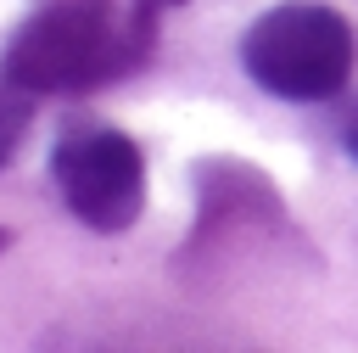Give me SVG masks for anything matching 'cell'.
I'll use <instances>...</instances> for the list:
<instances>
[{
    "label": "cell",
    "instance_id": "obj_3",
    "mask_svg": "<svg viewBox=\"0 0 358 353\" xmlns=\"http://www.w3.org/2000/svg\"><path fill=\"white\" fill-rule=\"evenodd\" d=\"M50 174L67 213L101 235L129 230L145 207V157L106 123H73L50 151Z\"/></svg>",
    "mask_w": 358,
    "mask_h": 353
},
{
    "label": "cell",
    "instance_id": "obj_6",
    "mask_svg": "<svg viewBox=\"0 0 358 353\" xmlns=\"http://www.w3.org/2000/svg\"><path fill=\"white\" fill-rule=\"evenodd\" d=\"M341 146H347V157L358 162V101L347 106V118H341Z\"/></svg>",
    "mask_w": 358,
    "mask_h": 353
},
{
    "label": "cell",
    "instance_id": "obj_4",
    "mask_svg": "<svg viewBox=\"0 0 358 353\" xmlns=\"http://www.w3.org/2000/svg\"><path fill=\"white\" fill-rule=\"evenodd\" d=\"M34 106H39V95L28 84H17V78L0 73V168L17 157V146H22L28 123H34Z\"/></svg>",
    "mask_w": 358,
    "mask_h": 353
},
{
    "label": "cell",
    "instance_id": "obj_7",
    "mask_svg": "<svg viewBox=\"0 0 358 353\" xmlns=\"http://www.w3.org/2000/svg\"><path fill=\"white\" fill-rule=\"evenodd\" d=\"M6 247H11V230H0V258H6Z\"/></svg>",
    "mask_w": 358,
    "mask_h": 353
},
{
    "label": "cell",
    "instance_id": "obj_5",
    "mask_svg": "<svg viewBox=\"0 0 358 353\" xmlns=\"http://www.w3.org/2000/svg\"><path fill=\"white\" fill-rule=\"evenodd\" d=\"M173 6H185V0H134V17L157 28V22H162V11H173Z\"/></svg>",
    "mask_w": 358,
    "mask_h": 353
},
{
    "label": "cell",
    "instance_id": "obj_1",
    "mask_svg": "<svg viewBox=\"0 0 358 353\" xmlns=\"http://www.w3.org/2000/svg\"><path fill=\"white\" fill-rule=\"evenodd\" d=\"M151 34L157 28L140 22L134 11H129V22H112L106 0H50L17 28V39L6 45L0 73L28 84L34 95L95 90V84H112V78L134 73L145 62Z\"/></svg>",
    "mask_w": 358,
    "mask_h": 353
},
{
    "label": "cell",
    "instance_id": "obj_2",
    "mask_svg": "<svg viewBox=\"0 0 358 353\" xmlns=\"http://www.w3.org/2000/svg\"><path fill=\"white\" fill-rule=\"evenodd\" d=\"M352 62H358L352 22L319 0L268 6L241 39V67L252 73L257 90L280 101H336L352 78Z\"/></svg>",
    "mask_w": 358,
    "mask_h": 353
}]
</instances>
